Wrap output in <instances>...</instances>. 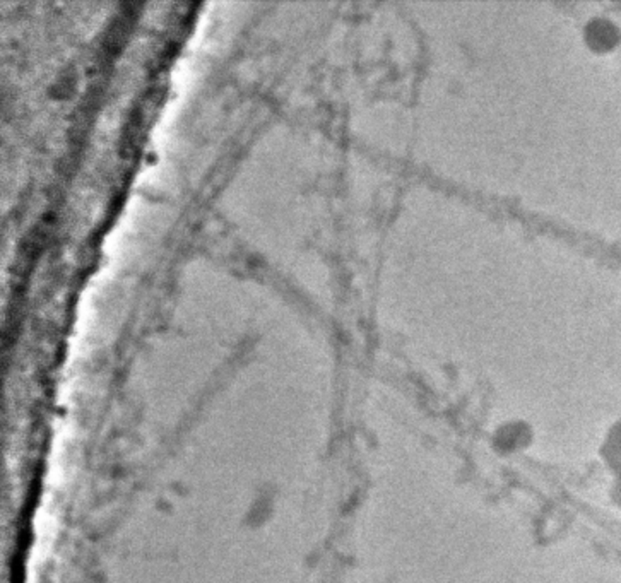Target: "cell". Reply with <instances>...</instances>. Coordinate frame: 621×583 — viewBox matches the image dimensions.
Instances as JSON below:
<instances>
[{
	"mask_svg": "<svg viewBox=\"0 0 621 583\" xmlns=\"http://www.w3.org/2000/svg\"><path fill=\"white\" fill-rule=\"evenodd\" d=\"M587 39L591 45H597V48H609L618 39V33L615 26H602L599 21L597 26H587Z\"/></svg>",
	"mask_w": 621,
	"mask_h": 583,
	"instance_id": "cell-1",
	"label": "cell"
}]
</instances>
